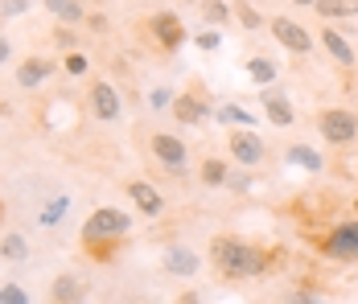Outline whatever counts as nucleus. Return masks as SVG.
Listing matches in <instances>:
<instances>
[{
    "instance_id": "dca6fc26",
    "label": "nucleus",
    "mask_w": 358,
    "mask_h": 304,
    "mask_svg": "<svg viewBox=\"0 0 358 304\" xmlns=\"http://www.w3.org/2000/svg\"><path fill=\"white\" fill-rule=\"evenodd\" d=\"M124 194H128V202L136 205L144 218H161V214H165V194H161L152 181H144V177L124 181Z\"/></svg>"
},
{
    "instance_id": "e433bc0d",
    "label": "nucleus",
    "mask_w": 358,
    "mask_h": 304,
    "mask_svg": "<svg viewBox=\"0 0 358 304\" xmlns=\"http://www.w3.org/2000/svg\"><path fill=\"white\" fill-rule=\"evenodd\" d=\"M355 214H358V198H355Z\"/></svg>"
},
{
    "instance_id": "2f4dec72",
    "label": "nucleus",
    "mask_w": 358,
    "mask_h": 304,
    "mask_svg": "<svg viewBox=\"0 0 358 304\" xmlns=\"http://www.w3.org/2000/svg\"><path fill=\"white\" fill-rule=\"evenodd\" d=\"M148 103H152L157 111H169V107H173V91H169V87H157V91L148 95Z\"/></svg>"
},
{
    "instance_id": "473e14b6",
    "label": "nucleus",
    "mask_w": 358,
    "mask_h": 304,
    "mask_svg": "<svg viewBox=\"0 0 358 304\" xmlns=\"http://www.w3.org/2000/svg\"><path fill=\"white\" fill-rule=\"evenodd\" d=\"M8 58H13V41H8V37L0 34V70L8 66Z\"/></svg>"
},
{
    "instance_id": "72a5a7b5",
    "label": "nucleus",
    "mask_w": 358,
    "mask_h": 304,
    "mask_svg": "<svg viewBox=\"0 0 358 304\" xmlns=\"http://www.w3.org/2000/svg\"><path fill=\"white\" fill-rule=\"evenodd\" d=\"M178 301H181V304H198V301H202V292H181Z\"/></svg>"
},
{
    "instance_id": "cd10ccee",
    "label": "nucleus",
    "mask_w": 358,
    "mask_h": 304,
    "mask_svg": "<svg viewBox=\"0 0 358 304\" xmlns=\"http://www.w3.org/2000/svg\"><path fill=\"white\" fill-rule=\"evenodd\" d=\"M194 45L206 50V54H215L218 45H222V29H215V25H210V29H198V34H194Z\"/></svg>"
},
{
    "instance_id": "9d476101",
    "label": "nucleus",
    "mask_w": 358,
    "mask_h": 304,
    "mask_svg": "<svg viewBox=\"0 0 358 304\" xmlns=\"http://www.w3.org/2000/svg\"><path fill=\"white\" fill-rule=\"evenodd\" d=\"M268 34L276 37V45H280V50H288L292 58H313V50H317L313 34H309L296 17H288V13H280V17H268Z\"/></svg>"
},
{
    "instance_id": "a211bd4d",
    "label": "nucleus",
    "mask_w": 358,
    "mask_h": 304,
    "mask_svg": "<svg viewBox=\"0 0 358 304\" xmlns=\"http://www.w3.org/2000/svg\"><path fill=\"white\" fill-rule=\"evenodd\" d=\"M45 301H54V304H78V301H87V280H78V275H71V271L54 275V284H50Z\"/></svg>"
},
{
    "instance_id": "393cba45",
    "label": "nucleus",
    "mask_w": 358,
    "mask_h": 304,
    "mask_svg": "<svg viewBox=\"0 0 358 304\" xmlns=\"http://www.w3.org/2000/svg\"><path fill=\"white\" fill-rule=\"evenodd\" d=\"M198 13H202V21H206V25H215V29L235 25V8H231L227 0H198Z\"/></svg>"
},
{
    "instance_id": "f257e3e1",
    "label": "nucleus",
    "mask_w": 358,
    "mask_h": 304,
    "mask_svg": "<svg viewBox=\"0 0 358 304\" xmlns=\"http://www.w3.org/2000/svg\"><path fill=\"white\" fill-rule=\"evenodd\" d=\"M206 263L215 268L222 284H243V280H264L280 268V251L268 243H255L243 235H215L206 247Z\"/></svg>"
},
{
    "instance_id": "39448f33",
    "label": "nucleus",
    "mask_w": 358,
    "mask_h": 304,
    "mask_svg": "<svg viewBox=\"0 0 358 304\" xmlns=\"http://www.w3.org/2000/svg\"><path fill=\"white\" fill-rule=\"evenodd\" d=\"M169 115H173L178 128H206L215 120V91H206L202 78H189L178 95H173Z\"/></svg>"
},
{
    "instance_id": "bb28decb",
    "label": "nucleus",
    "mask_w": 358,
    "mask_h": 304,
    "mask_svg": "<svg viewBox=\"0 0 358 304\" xmlns=\"http://www.w3.org/2000/svg\"><path fill=\"white\" fill-rule=\"evenodd\" d=\"M62 74H71V78H87V74H91V58H87L83 50H66V54H62Z\"/></svg>"
},
{
    "instance_id": "0eeeda50",
    "label": "nucleus",
    "mask_w": 358,
    "mask_h": 304,
    "mask_svg": "<svg viewBox=\"0 0 358 304\" xmlns=\"http://www.w3.org/2000/svg\"><path fill=\"white\" fill-rule=\"evenodd\" d=\"M83 103H87V115L95 120V124H120L124 120V95H120V87L111 82V78H91L87 82V91H83Z\"/></svg>"
},
{
    "instance_id": "1a4fd4ad",
    "label": "nucleus",
    "mask_w": 358,
    "mask_h": 304,
    "mask_svg": "<svg viewBox=\"0 0 358 304\" xmlns=\"http://www.w3.org/2000/svg\"><path fill=\"white\" fill-rule=\"evenodd\" d=\"M268 140L255 132V128H227V161L231 165H243V169H264L268 161Z\"/></svg>"
},
{
    "instance_id": "2eb2a0df",
    "label": "nucleus",
    "mask_w": 358,
    "mask_h": 304,
    "mask_svg": "<svg viewBox=\"0 0 358 304\" xmlns=\"http://www.w3.org/2000/svg\"><path fill=\"white\" fill-rule=\"evenodd\" d=\"M206 263V255H198L194 247H165L161 251V271L173 275V280H194Z\"/></svg>"
},
{
    "instance_id": "f704fd0d",
    "label": "nucleus",
    "mask_w": 358,
    "mask_h": 304,
    "mask_svg": "<svg viewBox=\"0 0 358 304\" xmlns=\"http://www.w3.org/2000/svg\"><path fill=\"white\" fill-rule=\"evenodd\" d=\"M288 4H292V8H313L317 0H288Z\"/></svg>"
},
{
    "instance_id": "6ab92c4d",
    "label": "nucleus",
    "mask_w": 358,
    "mask_h": 304,
    "mask_svg": "<svg viewBox=\"0 0 358 304\" xmlns=\"http://www.w3.org/2000/svg\"><path fill=\"white\" fill-rule=\"evenodd\" d=\"M227 177H231L227 157H202L198 161V185L202 189H227Z\"/></svg>"
},
{
    "instance_id": "4468645a",
    "label": "nucleus",
    "mask_w": 358,
    "mask_h": 304,
    "mask_svg": "<svg viewBox=\"0 0 358 304\" xmlns=\"http://www.w3.org/2000/svg\"><path fill=\"white\" fill-rule=\"evenodd\" d=\"M66 218H71V194H66V189H50V194L34 205V226L37 231H58Z\"/></svg>"
},
{
    "instance_id": "c756f323",
    "label": "nucleus",
    "mask_w": 358,
    "mask_h": 304,
    "mask_svg": "<svg viewBox=\"0 0 358 304\" xmlns=\"http://www.w3.org/2000/svg\"><path fill=\"white\" fill-rule=\"evenodd\" d=\"M0 304H29V292L21 284H4L0 288Z\"/></svg>"
},
{
    "instance_id": "7c9ffc66",
    "label": "nucleus",
    "mask_w": 358,
    "mask_h": 304,
    "mask_svg": "<svg viewBox=\"0 0 358 304\" xmlns=\"http://www.w3.org/2000/svg\"><path fill=\"white\" fill-rule=\"evenodd\" d=\"M29 4H34V0H0V21H8V17H21V13H29Z\"/></svg>"
},
{
    "instance_id": "9b49d317",
    "label": "nucleus",
    "mask_w": 358,
    "mask_h": 304,
    "mask_svg": "<svg viewBox=\"0 0 358 304\" xmlns=\"http://www.w3.org/2000/svg\"><path fill=\"white\" fill-rule=\"evenodd\" d=\"M58 70H62V62H58V58H50V54H29V58H21L17 70H13L17 91H41Z\"/></svg>"
},
{
    "instance_id": "c85d7f7f",
    "label": "nucleus",
    "mask_w": 358,
    "mask_h": 304,
    "mask_svg": "<svg viewBox=\"0 0 358 304\" xmlns=\"http://www.w3.org/2000/svg\"><path fill=\"white\" fill-rule=\"evenodd\" d=\"M54 45H58V50H62V54H66V50H78V37H74V25H62V21H58V29H54Z\"/></svg>"
},
{
    "instance_id": "a878e982",
    "label": "nucleus",
    "mask_w": 358,
    "mask_h": 304,
    "mask_svg": "<svg viewBox=\"0 0 358 304\" xmlns=\"http://www.w3.org/2000/svg\"><path fill=\"white\" fill-rule=\"evenodd\" d=\"M231 8H235V21H239L248 34H255V29H268L264 13H255V4H251V0H231Z\"/></svg>"
},
{
    "instance_id": "ddd939ff",
    "label": "nucleus",
    "mask_w": 358,
    "mask_h": 304,
    "mask_svg": "<svg viewBox=\"0 0 358 304\" xmlns=\"http://www.w3.org/2000/svg\"><path fill=\"white\" fill-rule=\"evenodd\" d=\"M255 99H259V107H264V120H268L272 128L288 132V128L296 124V107H292V99H288V95L280 91V87H276V82L259 87V91H255Z\"/></svg>"
},
{
    "instance_id": "b1692460",
    "label": "nucleus",
    "mask_w": 358,
    "mask_h": 304,
    "mask_svg": "<svg viewBox=\"0 0 358 304\" xmlns=\"http://www.w3.org/2000/svg\"><path fill=\"white\" fill-rule=\"evenodd\" d=\"M313 13L322 21H358V0H317Z\"/></svg>"
},
{
    "instance_id": "7ed1b4c3",
    "label": "nucleus",
    "mask_w": 358,
    "mask_h": 304,
    "mask_svg": "<svg viewBox=\"0 0 358 304\" xmlns=\"http://www.w3.org/2000/svg\"><path fill=\"white\" fill-rule=\"evenodd\" d=\"M136 37H141L144 45L157 54V58H173L181 45H185V37L189 29L181 25L178 13H169V8H157V13H148L136 21Z\"/></svg>"
},
{
    "instance_id": "c9c22d12",
    "label": "nucleus",
    "mask_w": 358,
    "mask_h": 304,
    "mask_svg": "<svg viewBox=\"0 0 358 304\" xmlns=\"http://www.w3.org/2000/svg\"><path fill=\"white\" fill-rule=\"evenodd\" d=\"M0 231H4V202H0Z\"/></svg>"
},
{
    "instance_id": "6e6552de",
    "label": "nucleus",
    "mask_w": 358,
    "mask_h": 304,
    "mask_svg": "<svg viewBox=\"0 0 358 304\" xmlns=\"http://www.w3.org/2000/svg\"><path fill=\"white\" fill-rule=\"evenodd\" d=\"M317 255L325 263H358V214L325 231V238L317 243Z\"/></svg>"
},
{
    "instance_id": "412c9836",
    "label": "nucleus",
    "mask_w": 358,
    "mask_h": 304,
    "mask_svg": "<svg viewBox=\"0 0 358 304\" xmlns=\"http://www.w3.org/2000/svg\"><path fill=\"white\" fill-rule=\"evenodd\" d=\"M215 120L222 124V128H255V124H259L248 107H243V103H235V99L215 103Z\"/></svg>"
},
{
    "instance_id": "f3484780",
    "label": "nucleus",
    "mask_w": 358,
    "mask_h": 304,
    "mask_svg": "<svg viewBox=\"0 0 358 304\" xmlns=\"http://www.w3.org/2000/svg\"><path fill=\"white\" fill-rule=\"evenodd\" d=\"M285 161H288V165H296V169H305V173H313V177H317V173H325V165H329L322 148L301 144V140H292V144L285 148Z\"/></svg>"
},
{
    "instance_id": "5701e85b",
    "label": "nucleus",
    "mask_w": 358,
    "mask_h": 304,
    "mask_svg": "<svg viewBox=\"0 0 358 304\" xmlns=\"http://www.w3.org/2000/svg\"><path fill=\"white\" fill-rule=\"evenodd\" d=\"M243 70H248V78L255 87H268V82L280 78V66H276L272 58H264V54H248V58H243Z\"/></svg>"
},
{
    "instance_id": "4be33fe9",
    "label": "nucleus",
    "mask_w": 358,
    "mask_h": 304,
    "mask_svg": "<svg viewBox=\"0 0 358 304\" xmlns=\"http://www.w3.org/2000/svg\"><path fill=\"white\" fill-rule=\"evenodd\" d=\"M45 4V13L54 17V21H62V25H83L87 21V4L83 0H41Z\"/></svg>"
},
{
    "instance_id": "20e7f679",
    "label": "nucleus",
    "mask_w": 358,
    "mask_h": 304,
    "mask_svg": "<svg viewBox=\"0 0 358 304\" xmlns=\"http://www.w3.org/2000/svg\"><path fill=\"white\" fill-rule=\"evenodd\" d=\"M144 157L148 165L165 177H185L189 173V148L178 132H161V128H148L144 132Z\"/></svg>"
},
{
    "instance_id": "f03ea898",
    "label": "nucleus",
    "mask_w": 358,
    "mask_h": 304,
    "mask_svg": "<svg viewBox=\"0 0 358 304\" xmlns=\"http://www.w3.org/2000/svg\"><path fill=\"white\" fill-rule=\"evenodd\" d=\"M128 238H132V214L115 210V205H95L87 214V222L78 226V247H83L87 263H95V268L115 263Z\"/></svg>"
},
{
    "instance_id": "aec40b11",
    "label": "nucleus",
    "mask_w": 358,
    "mask_h": 304,
    "mask_svg": "<svg viewBox=\"0 0 358 304\" xmlns=\"http://www.w3.org/2000/svg\"><path fill=\"white\" fill-rule=\"evenodd\" d=\"M29 255H34L29 235H21V231H0V263H25Z\"/></svg>"
},
{
    "instance_id": "f8f14e48",
    "label": "nucleus",
    "mask_w": 358,
    "mask_h": 304,
    "mask_svg": "<svg viewBox=\"0 0 358 304\" xmlns=\"http://www.w3.org/2000/svg\"><path fill=\"white\" fill-rule=\"evenodd\" d=\"M317 45H322L325 58L342 70V74H355V70H358V50H355V41L342 34V29H334L329 21H325L322 34H317Z\"/></svg>"
},
{
    "instance_id": "423d86ee",
    "label": "nucleus",
    "mask_w": 358,
    "mask_h": 304,
    "mask_svg": "<svg viewBox=\"0 0 358 304\" xmlns=\"http://www.w3.org/2000/svg\"><path fill=\"white\" fill-rule=\"evenodd\" d=\"M313 128L325 140V148H350L358 140V111L355 107H322L313 115Z\"/></svg>"
}]
</instances>
